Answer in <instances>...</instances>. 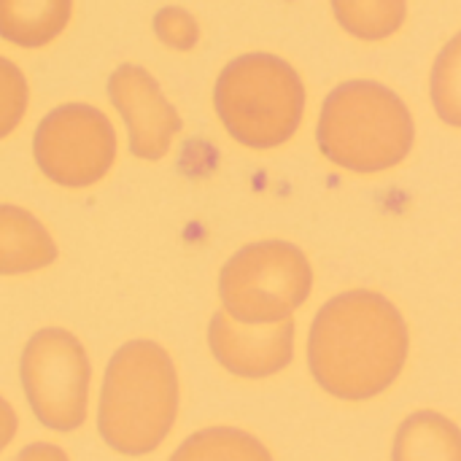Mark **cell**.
<instances>
[{"instance_id":"1","label":"cell","mask_w":461,"mask_h":461,"mask_svg":"<svg viewBox=\"0 0 461 461\" xmlns=\"http://www.w3.org/2000/svg\"><path fill=\"white\" fill-rule=\"evenodd\" d=\"M411 354L400 308L373 292L348 289L327 300L308 332L313 381L335 400L367 402L397 384Z\"/></svg>"},{"instance_id":"2","label":"cell","mask_w":461,"mask_h":461,"mask_svg":"<svg viewBox=\"0 0 461 461\" xmlns=\"http://www.w3.org/2000/svg\"><path fill=\"white\" fill-rule=\"evenodd\" d=\"M178 416V373L170 354L151 340L122 346L108 362L97 427L122 456H146L170 435Z\"/></svg>"},{"instance_id":"3","label":"cell","mask_w":461,"mask_h":461,"mask_svg":"<svg viewBox=\"0 0 461 461\" xmlns=\"http://www.w3.org/2000/svg\"><path fill=\"white\" fill-rule=\"evenodd\" d=\"M316 140L321 154L359 176L402 165L416 140L413 113L405 100L370 78L335 86L319 113Z\"/></svg>"},{"instance_id":"4","label":"cell","mask_w":461,"mask_h":461,"mask_svg":"<svg viewBox=\"0 0 461 461\" xmlns=\"http://www.w3.org/2000/svg\"><path fill=\"white\" fill-rule=\"evenodd\" d=\"M227 132L249 149L284 146L305 113V86L297 70L273 54H246L230 62L213 92Z\"/></svg>"},{"instance_id":"5","label":"cell","mask_w":461,"mask_h":461,"mask_svg":"<svg viewBox=\"0 0 461 461\" xmlns=\"http://www.w3.org/2000/svg\"><path fill=\"white\" fill-rule=\"evenodd\" d=\"M313 267L286 240H259L240 249L221 270L219 294L224 311L243 324H276L292 319L311 297Z\"/></svg>"},{"instance_id":"6","label":"cell","mask_w":461,"mask_h":461,"mask_svg":"<svg viewBox=\"0 0 461 461\" xmlns=\"http://www.w3.org/2000/svg\"><path fill=\"white\" fill-rule=\"evenodd\" d=\"M19 378L35 419L54 432H73L86 421L89 359L78 338L59 327L41 330L22 351Z\"/></svg>"},{"instance_id":"7","label":"cell","mask_w":461,"mask_h":461,"mask_svg":"<svg viewBox=\"0 0 461 461\" xmlns=\"http://www.w3.org/2000/svg\"><path fill=\"white\" fill-rule=\"evenodd\" d=\"M116 157V138L108 119L89 105L51 111L35 135L38 167L59 186H89L100 181Z\"/></svg>"},{"instance_id":"8","label":"cell","mask_w":461,"mask_h":461,"mask_svg":"<svg viewBox=\"0 0 461 461\" xmlns=\"http://www.w3.org/2000/svg\"><path fill=\"white\" fill-rule=\"evenodd\" d=\"M213 359L238 378H270L286 370L294 359L292 319L276 324H243L227 311H219L208 327Z\"/></svg>"},{"instance_id":"9","label":"cell","mask_w":461,"mask_h":461,"mask_svg":"<svg viewBox=\"0 0 461 461\" xmlns=\"http://www.w3.org/2000/svg\"><path fill=\"white\" fill-rule=\"evenodd\" d=\"M111 100L130 130L132 154L140 159L165 157L181 130V119L149 73L140 68H119L111 78Z\"/></svg>"},{"instance_id":"10","label":"cell","mask_w":461,"mask_h":461,"mask_svg":"<svg viewBox=\"0 0 461 461\" xmlns=\"http://www.w3.org/2000/svg\"><path fill=\"white\" fill-rule=\"evenodd\" d=\"M57 257L46 227L27 211L0 205V276L32 273Z\"/></svg>"},{"instance_id":"11","label":"cell","mask_w":461,"mask_h":461,"mask_svg":"<svg viewBox=\"0 0 461 461\" xmlns=\"http://www.w3.org/2000/svg\"><path fill=\"white\" fill-rule=\"evenodd\" d=\"M392 461H461V429L438 411L411 413L392 446Z\"/></svg>"},{"instance_id":"12","label":"cell","mask_w":461,"mask_h":461,"mask_svg":"<svg viewBox=\"0 0 461 461\" xmlns=\"http://www.w3.org/2000/svg\"><path fill=\"white\" fill-rule=\"evenodd\" d=\"M70 19V0H0V35L16 46H43Z\"/></svg>"},{"instance_id":"13","label":"cell","mask_w":461,"mask_h":461,"mask_svg":"<svg viewBox=\"0 0 461 461\" xmlns=\"http://www.w3.org/2000/svg\"><path fill=\"white\" fill-rule=\"evenodd\" d=\"M332 14L348 35L375 43L400 32L408 0H332Z\"/></svg>"},{"instance_id":"14","label":"cell","mask_w":461,"mask_h":461,"mask_svg":"<svg viewBox=\"0 0 461 461\" xmlns=\"http://www.w3.org/2000/svg\"><path fill=\"white\" fill-rule=\"evenodd\" d=\"M170 461H276L249 432L232 427L200 429L181 443Z\"/></svg>"},{"instance_id":"15","label":"cell","mask_w":461,"mask_h":461,"mask_svg":"<svg viewBox=\"0 0 461 461\" xmlns=\"http://www.w3.org/2000/svg\"><path fill=\"white\" fill-rule=\"evenodd\" d=\"M429 95L435 113L448 127L461 130V30L443 46L432 65Z\"/></svg>"},{"instance_id":"16","label":"cell","mask_w":461,"mask_h":461,"mask_svg":"<svg viewBox=\"0 0 461 461\" xmlns=\"http://www.w3.org/2000/svg\"><path fill=\"white\" fill-rule=\"evenodd\" d=\"M27 108V84L22 73L0 59V138H5L24 116Z\"/></svg>"},{"instance_id":"17","label":"cell","mask_w":461,"mask_h":461,"mask_svg":"<svg viewBox=\"0 0 461 461\" xmlns=\"http://www.w3.org/2000/svg\"><path fill=\"white\" fill-rule=\"evenodd\" d=\"M157 32L162 35L165 43L178 46V49H189L197 41V24L186 11L178 8H167L157 16Z\"/></svg>"},{"instance_id":"18","label":"cell","mask_w":461,"mask_h":461,"mask_svg":"<svg viewBox=\"0 0 461 461\" xmlns=\"http://www.w3.org/2000/svg\"><path fill=\"white\" fill-rule=\"evenodd\" d=\"M14 461H68V456H65V451L57 448V446L35 443V446H27Z\"/></svg>"},{"instance_id":"19","label":"cell","mask_w":461,"mask_h":461,"mask_svg":"<svg viewBox=\"0 0 461 461\" xmlns=\"http://www.w3.org/2000/svg\"><path fill=\"white\" fill-rule=\"evenodd\" d=\"M16 435V413L14 408L0 397V454L5 451V446L14 440Z\"/></svg>"}]
</instances>
